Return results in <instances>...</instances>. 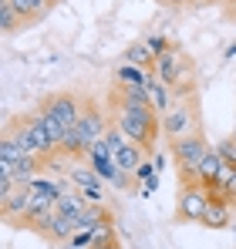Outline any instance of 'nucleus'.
Here are the masks:
<instances>
[{
    "label": "nucleus",
    "instance_id": "nucleus-11",
    "mask_svg": "<svg viewBox=\"0 0 236 249\" xmlns=\"http://www.w3.org/2000/svg\"><path fill=\"white\" fill-rule=\"evenodd\" d=\"M125 64H135V68H142V71H156V54L149 51L145 41H138V44H132V47L125 51Z\"/></svg>",
    "mask_w": 236,
    "mask_h": 249
},
{
    "label": "nucleus",
    "instance_id": "nucleus-10",
    "mask_svg": "<svg viewBox=\"0 0 236 249\" xmlns=\"http://www.w3.org/2000/svg\"><path fill=\"white\" fill-rule=\"evenodd\" d=\"M230 215H233V206H230V202L213 199V202H209V209H206L202 226H209V229H226V226H230Z\"/></svg>",
    "mask_w": 236,
    "mask_h": 249
},
{
    "label": "nucleus",
    "instance_id": "nucleus-7",
    "mask_svg": "<svg viewBox=\"0 0 236 249\" xmlns=\"http://www.w3.org/2000/svg\"><path fill=\"white\" fill-rule=\"evenodd\" d=\"M31 199H34V196H31V189H27V185H17L7 199H0V215H3V222H7V226H14V222L27 212Z\"/></svg>",
    "mask_w": 236,
    "mask_h": 249
},
{
    "label": "nucleus",
    "instance_id": "nucleus-20",
    "mask_svg": "<svg viewBox=\"0 0 236 249\" xmlns=\"http://www.w3.org/2000/svg\"><path fill=\"white\" fill-rule=\"evenodd\" d=\"M152 165H156V172L162 175V168H165V155H162V152H156V155H152Z\"/></svg>",
    "mask_w": 236,
    "mask_h": 249
},
{
    "label": "nucleus",
    "instance_id": "nucleus-13",
    "mask_svg": "<svg viewBox=\"0 0 236 249\" xmlns=\"http://www.w3.org/2000/svg\"><path fill=\"white\" fill-rule=\"evenodd\" d=\"M223 168H226V162H223V155H219V152L213 148V152H209V155L202 159V165H199V178L206 182V189H209V185H213V182L219 178V172H223Z\"/></svg>",
    "mask_w": 236,
    "mask_h": 249
},
{
    "label": "nucleus",
    "instance_id": "nucleus-1",
    "mask_svg": "<svg viewBox=\"0 0 236 249\" xmlns=\"http://www.w3.org/2000/svg\"><path fill=\"white\" fill-rule=\"evenodd\" d=\"M105 105H108V111H112V124H115L118 131H121L128 142L142 145L149 155H156V138H158V131H162V115H158L156 108H152V105L125 101V98L118 94L115 84L105 91Z\"/></svg>",
    "mask_w": 236,
    "mask_h": 249
},
{
    "label": "nucleus",
    "instance_id": "nucleus-3",
    "mask_svg": "<svg viewBox=\"0 0 236 249\" xmlns=\"http://www.w3.org/2000/svg\"><path fill=\"white\" fill-rule=\"evenodd\" d=\"M169 152L179 168V182H199V165L213 152V145H209V135L202 131V135H186L179 142H169Z\"/></svg>",
    "mask_w": 236,
    "mask_h": 249
},
{
    "label": "nucleus",
    "instance_id": "nucleus-8",
    "mask_svg": "<svg viewBox=\"0 0 236 249\" xmlns=\"http://www.w3.org/2000/svg\"><path fill=\"white\" fill-rule=\"evenodd\" d=\"M145 94H149V101H152V108L158 115H165L172 108V88L165 81H158L156 71H149V78H145Z\"/></svg>",
    "mask_w": 236,
    "mask_h": 249
},
{
    "label": "nucleus",
    "instance_id": "nucleus-18",
    "mask_svg": "<svg viewBox=\"0 0 236 249\" xmlns=\"http://www.w3.org/2000/svg\"><path fill=\"white\" fill-rule=\"evenodd\" d=\"M95 246V232H88V229H78L68 243H64V249H91Z\"/></svg>",
    "mask_w": 236,
    "mask_h": 249
},
{
    "label": "nucleus",
    "instance_id": "nucleus-19",
    "mask_svg": "<svg viewBox=\"0 0 236 249\" xmlns=\"http://www.w3.org/2000/svg\"><path fill=\"white\" fill-rule=\"evenodd\" d=\"M145 44H149V51L156 54V61L162 57V54H165V51H172V44L165 41L162 34H149V37H145Z\"/></svg>",
    "mask_w": 236,
    "mask_h": 249
},
{
    "label": "nucleus",
    "instance_id": "nucleus-25",
    "mask_svg": "<svg viewBox=\"0 0 236 249\" xmlns=\"http://www.w3.org/2000/svg\"><path fill=\"white\" fill-rule=\"evenodd\" d=\"M223 7H226V10H233V7H236V0H226V3H223Z\"/></svg>",
    "mask_w": 236,
    "mask_h": 249
},
{
    "label": "nucleus",
    "instance_id": "nucleus-9",
    "mask_svg": "<svg viewBox=\"0 0 236 249\" xmlns=\"http://www.w3.org/2000/svg\"><path fill=\"white\" fill-rule=\"evenodd\" d=\"M182 57H186V51L179 47V44H172V51H165L162 57L156 61V74L158 81H165L169 88L176 84V74H179V64H182Z\"/></svg>",
    "mask_w": 236,
    "mask_h": 249
},
{
    "label": "nucleus",
    "instance_id": "nucleus-28",
    "mask_svg": "<svg viewBox=\"0 0 236 249\" xmlns=\"http://www.w3.org/2000/svg\"><path fill=\"white\" fill-rule=\"evenodd\" d=\"M233 135H236V131H233Z\"/></svg>",
    "mask_w": 236,
    "mask_h": 249
},
{
    "label": "nucleus",
    "instance_id": "nucleus-21",
    "mask_svg": "<svg viewBox=\"0 0 236 249\" xmlns=\"http://www.w3.org/2000/svg\"><path fill=\"white\" fill-rule=\"evenodd\" d=\"M169 7H189V3H196V0H165Z\"/></svg>",
    "mask_w": 236,
    "mask_h": 249
},
{
    "label": "nucleus",
    "instance_id": "nucleus-24",
    "mask_svg": "<svg viewBox=\"0 0 236 249\" xmlns=\"http://www.w3.org/2000/svg\"><path fill=\"white\" fill-rule=\"evenodd\" d=\"M230 148H233V165H236V135L230 138Z\"/></svg>",
    "mask_w": 236,
    "mask_h": 249
},
{
    "label": "nucleus",
    "instance_id": "nucleus-17",
    "mask_svg": "<svg viewBox=\"0 0 236 249\" xmlns=\"http://www.w3.org/2000/svg\"><path fill=\"white\" fill-rule=\"evenodd\" d=\"M68 178H71V185H75V189H98V185H101V178H98L95 172H88V168H78V165L68 172Z\"/></svg>",
    "mask_w": 236,
    "mask_h": 249
},
{
    "label": "nucleus",
    "instance_id": "nucleus-2",
    "mask_svg": "<svg viewBox=\"0 0 236 249\" xmlns=\"http://www.w3.org/2000/svg\"><path fill=\"white\" fill-rule=\"evenodd\" d=\"M206 124H202V108H199V94L196 98H182V101H172V108L162 115V135L169 142H179L186 135H202Z\"/></svg>",
    "mask_w": 236,
    "mask_h": 249
},
{
    "label": "nucleus",
    "instance_id": "nucleus-27",
    "mask_svg": "<svg viewBox=\"0 0 236 249\" xmlns=\"http://www.w3.org/2000/svg\"><path fill=\"white\" fill-rule=\"evenodd\" d=\"M233 236H236V229H233Z\"/></svg>",
    "mask_w": 236,
    "mask_h": 249
},
{
    "label": "nucleus",
    "instance_id": "nucleus-22",
    "mask_svg": "<svg viewBox=\"0 0 236 249\" xmlns=\"http://www.w3.org/2000/svg\"><path fill=\"white\" fill-rule=\"evenodd\" d=\"M213 3H226V0H196V7H213Z\"/></svg>",
    "mask_w": 236,
    "mask_h": 249
},
{
    "label": "nucleus",
    "instance_id": "nucleus-5",
    "mask_svg": "<svg viewBox=\"0 0 236 249\" xmlns=\"http://www.w3.org/2000/svg\"><path fill=\"white\" fill-rule=\"evenodd\" d=\"M40 105L64 124L68 131H71L81 118V91H54V94H47Z\"/></svg>",
    "mask_w": 236,
    "mask_h": 249
},
{
    "label": "nucleus",
    "instance_id": "nucleus-15",
    "mask_svg": "<svg viewBox=\"0 0 236 249\" xmlns=\"http://www.w3.org/2000/svg\"><path fill=\"white\" fill-rule=\"evenodd\" d=\"M24 27V20H20V14L14 10V3L10 0H0V34H14V31H20Z\"/></svg>",
    "mask_w": 236,
    "mask_h": 249
},
{
    "label": "nucleus",
    "instance_id": "nucleus-16",
    "mask_svg": "<svg viewBox=\"0 0 236 249\" xmlns=\"http://www.w3.org/2000/svg\"><path fill=\"white\" fill-rule=\"evenodd\" d=\"M145 78H149V71H142V68H135V64L115 68V81L118 84H145Z\"/></svg>",
    "mask_w": 236,
    "mask_h": 249
},
{
    "label": "nucleus",
    "instance_id": "nucleus-12",
    "mask_svg": "<svg viewBox=\"0 0 236 249\" xmlns=\"http://www.w3.org/2000/svg\"><path fill=\"white\" fill-rule=\"evenodd\" d=\"M14 3V10L20 14V20H24V27H34V24H40L47 14L40 10V0H10Z\"/></svg>",
    "mask_w": 236,
    "mask_h": 249
},
{
    "label": "nucleus",
    "instance_id": "nucleus-4",
    "mask_svg": "<svg viewBox=\"0 0 236 249\" xmlns=\"http://www.w3.org/2000/svg\"><path fill=\"white\" fill-rule=\"evenodd\" d=\"M213 202V192L206 189V182H179V196H176V222H199L206 219V209Z\"/></svg>",
    "mask_w": 236,
    "mask_h": 249
},
{
    "label": "nucleus",
    "instance_id": "nucleus-6",
    "mask_svg": "<svg viewBox=\"0 0 236 249\" xmlns=\"http://www.w3.org/2000/svg\"><path fill=\"white\" fill-rule=\"evenodd\" d=\"M75 232H78V215H64V212H54L40 239H44V243H54V246H64V243H68V239H71Z\"/></svg>",
    "mask_w": 236,
    "mask_h": 249
},
{
    "label": "nucleus",
    "instance_id": "nucleus-14",
    "mask_svg": "<svg viewBox=\"0 0 236 249\" xmlns=\"http://www.w3.org/2000/svg\"><path fill=\"white\" fill-rule=\"evenodd\" d=\"M88 206H91V202L84 199V192H81V189H75V192H64V196L58 199V212H64V215H81Z\"/></svg>",
    "mask_w": 236,
    "mask_h": 249
},
{
    "label": "nucleus",
    "instance_id": "nucleus-23",
    "mask_svg": "<svg viewBox=\"0 0 236 249\" xmlns=\"http://www.w3.org/2000/svg\"><path fill=\"white\" fill-rule=\"evenodd\" d=\"M91 249H121V243H108V246H91Z\"/></svg>",
    "mask_w": 236,
    "mask_h": 249
},
{
    "label": "nucleus",
    "instance_id": "nucleus-26",
    "mask_svg": "<svg viewBox=\"0 0 236 249\" xmlns=\"http://www.w3.org/2000/svg\"><path fill=\"white\" fill-rule=\"evenodd\" d=\"M158 3H165V0H158Z\"/></svg>",
    "mask_w": 236,
    "mask_h": 249
}]
</instances>
